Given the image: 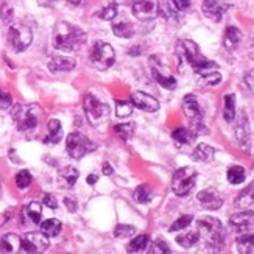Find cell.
<instances>
[{
	"label": "cell",
	"mask_w": 254,
	"mask_h": 254,
	"mask_svg": "<svg viewBox=\"0 0 254 254\" xmlns=\"http://www.w3.org/2000/svg\"><path fill=\"white\" fill-rule=\"evenodd\" d=\"M86 31L70 22H58L53 28V47L61 52H76L86 42Z\"/></svg>",
	"instance_id": "1"
},
{
	"label": "cell",
	"mask_w": 254,
	"mask_h": 254,
	"mask_svg": "<svg viewBox=\"0 0 254 254\" xmlns=\"http://www.w3.org/2000/svg\"><path fill=\"white\" fill-rule=\"evenodd\" d=\"M176 53H178L180 61L186 63L187 65H190V69L198 75H204V73L212 72L218 67V64L214 63L212 60L206 58L201 53L200 47L190 39L180 41L178 47H176Z\"/></svg>",
	"instance_id": "2"
},
{
	"label": "cell",
	"mask_w": 254,
	"mask_h": 254,
	"mask_svg": "<svg viewBox=\"0 0 254 254\" xmlns=\"http://www.w3.org/2000/svg\"><path fill=\"white\" fill-rule=\"evenodd\" d=\"M198 234H200L209 247L220 250L225 244V229L223 225L215 217H201L196 222Z\"/></svg>",
	"instance_id": "3"
},
{
	"label": "cell",
	"mask_w": 254,
	"mask_h": 254,
	"mask_svg": "<svg viewBox=\"0 0 254 254\" xmlns=\"http://www.w3.org/2000/svg\"><path fill=\"white\" fill-rule=\"evenodd\" d=\"M11 117L14 119L17 129L31 131L39 124L41 108L38 105H14L11 106Z\"/></svg>",
	"instance_id": "4"
},
{
	"label": "cell",
	"mask_w": 254,
	"mask_h": 254,
	"mask_svg": "<svg viewBox=\"0 0 254 254\" xmlns=\"http://www.w3.org/2000/svg\"><path fill=\"white\" fill-rule=\"evenodd\" d=\"M65 148H67L70 158L81 159L86 154L97 150V143H94L86 134H83V132H70L67 139H65Z\"/></svg>",
	"instance_id": "5"
},
{
	"label": "cell",
	"mask_w": 254,
	"mask_h": 254,
	"mask_svg": "<svg viewBox=\"0 0 254 254\" xmlns=\"http://www.w3.org/2000/svg\"><path fill=\"white\" fill-rule=\"evenodd\" d=\"M196 176H198L196 170L193 167H189V165L176 170L172 178V190L175 192V195L178 196L189 195L196 183Z\"/></svg>",
	"instance_id": "6"
},
{
	"label": "cell",
	"mask_w": 254,
	"mask_h": 254,
	"mask_svg": "<svg viewBox=\"0 0 254 254\" xmlns=\"http://www.w3.org/2000/svg\"><path fill=\"white\" fill-rule=\"evenodd\" d=\"M116 61V52L108 42L97 41L91 50V63L97 70H108L113 67Z\"/></svg>",
	"instance_id": "7"
},
{
	"label": "cell",
	"mask_w": 254,
	"mask_h": 254,
	"mask_svg": "<svg viewBox=\"0 0 254 254\" xmlns=\"http://www.w3.org/2000/svg\"><path fill=\"white\" fill-rule=\"evenodd\" d=\"M83 108L87 120L95 127L103 124L105 120L109 119V106L106 103H102L98 98H95L94 95L87 94L83 100Z\"/></svg>",
	"instance_id": "8"
},
{
	"label": "cell",
	"mask_w": 254,
	"mask_h": 254,
	"mask_svg": "<svg viewBox=\"0 0 254 254\" xmlns=\"http://www.w3.org/2000/svg\"><path fill=\"white\" fill-rule=\"evenodd\" d=\"M33 41V33L27 25L13 24L8 30V44L16 53L24 52L30 47Z\"/></svg>",
	"instance_id": "9"
},
{
	"label": "cell",
	"mask_w": 254,
	"mask_h": 254,
	"mask_svg": "<svg viewBox=\"0 0 254 254\" xmlns=\"http://www.w3.org/2000/svg\"><path fill=\"white\" fill-rule=\"evenodd\" d=\"M50 245L49 236L41 233H28L20 237V253H28V254H38L47 251Z\"/></svg>",
	"instance_id": "10"
},
{
	"label": "cell",
	"mask_w": 254,
	"mask_h": 254,
	"mask_svg": "<svg viewBox=\"0 0 254 254\" xmlns=\"http://www.w3.org/2000/svg\"><path fill=\"white\" fill-rule=\"evenodd\" d=\"M150 67H151V76L156 80L162 87L165 89H176V80L175 76L170 75V72L165 69V65L158 61V57H151L150 58Z\"/></svg>",
	"instance_id": "11"
},
{
	"label": "cell",
	"mask_w": 254,
	"mask_h": 254,
	"mask_svg": "<svg viewBox=\"0 0 254 254\" xmlns=\"http://www.w3.org/2000/svg\"><path fill=\"white\" fill-rule=\"evenodd\" d=\"M132 14L140 22H148L158 17L159 8L154 0H137L132 3Z\"/></svg>",
	"instance_id": "12"
},
{
	"label": "cell",
	"mask_w": 254,
	"mask_h": 254,
	"mask_svg": "<svg viewBox=\"0 0 254 254\" xmlns=\"http://www.w3.org/2000/svg\"><path fill=\"white\" fill-rule=\"evenodd\" d=\"M229 226L233 231H236L237 234H245L250 233L254 226V212L242 209L240 212L234 214L229 218Z\"/></svg>",
	"instance_id": "13"
},
{
	"label": "cell",
	"mask_w": 254,
	"mask_h": 254,
	"mask_svg": "<svg viewBox=\"0 0 254 254\" xmlns=\"http://www.w3.org/2000/svg\"><path fill=\"white\" fill-rule=\"evenodd\" d=\"M131 103L132 106H136L139 109L145 113H156L159 109V102L154 97H151L150 94H145L142 91H134L131 94Z\"/></svg>",
	"instance_id": "14"
},
{
	"label": "cell",
	"mask_w": 254,
	"mask_h": 254,
	"mask_svg": "<svg viewBox=\"0 0 254 254\" xmlns=\"http://www.w3.org/2000/svg\"><path fill=\"white\" fill-rule=\"evenodd\" d=\"M229 6L231 5L223 2V0H203L201 9H203V14L207 19L218 22L220 19L223 17V14L226 13Z\"/></svg>",
	"instance_id": "15"
},
{
	"label": "cell",
	"mask_w": 254,
	"mask_h": 254,
	"mask_svg": "<svg viewBox=\"0 0 254 254\" xmlns=\"http://www.w3.org/2000/svg\"><path fill=\"white\" fill-rule=\"evenodd\" d=\"M196 198H198V201L201 203V206L204 209H209V211H217V209L223 206V198L214 187H209V189L201 190Z\"/></svg>",
	"instance_id": "16"
},
{
	"label": "cell",
	"mask_w": 254,
	"mask_h": 254,
	"mask_svg": "<svg viewBox=\"0 0 254 254\" xmlns=\"http://www.w3.org/2000/svg\"><path fill=\"white\" fill-rule=\"evenodd\" d=\"M183 111L187 119L192 120L193 125H196V127L201 125V108L198 105L195 95L189 94L183 98Z\"/></svg>",
	"instance_id": "17"
},
{
	"label": "cell",
	"mask_w": 254,
	"mask_h": 254,
	"mask_svg": "<svg viewBox=\"0 0 254 254\" xmlns=\"http://www.w3.org/2000/svg\"><path fill=\"white\" fill-rule=\"evenodd\" d=\"M234 132H236V139L240 143V147L244 148L245 151H248V147H250V127H248V120H247L245 113H242L239 116Z\"/></svg>",
	"instance_id": "18"
},
{
	"label": "cell",
	"mask_w": 254,
	"mask_h": 254,
	"mask_svg": "<svg viewBox=\"0 0 254 254\" xmlns=\"http://www.w3.org/2000/svg\"><path fill=\"white\" fill-rule=\"evenodd\" d=\"M78 170H76L75 167H72V165H67V167H64L58 172V186L61 187V189H72V187L75 186V183L78 181Z\"/></svg>",
	"instance_id": "19"
},
{
	"label": "cell",
	"mask_w": 254,
	"mask_h": 254,
	"mask_svg": "<svg viewBox=\"0 0 254 254\" xmlns=\"http://www.w3.org/2000/svg\"><path fill=\"white\" fill-rule=\"evenodd\" d=\"M42 218V206L38 201H31L22 209V220L25 223H33V225H39Z\"/></svg>",
	"instance_id": "20"
},
{
	"label": "cell",
	"mask_w": 254,
	"mask_h": 254,
	"mask_svg": "<svg viewBox=\"0 0 254 254\" xmlns=\"http://www.w3.org/2000/svg\"><path fill=\"white\" fill-rule=\"evenodd\" d=\"M242 42V31L237 27H228L223 36V46L226 50H236Z\"/></svg>",
	"instance_id": "21"
},
{
	"label": "cell",
	"mask_w": 254,
	"mask_h": 254,
	"mask_svg": "<svg viewBox=\"0 0 254 254\" xmlns=\"http://www.w3.org/2000/svg\"><path fill=\"white\" fill-rule=\"evenodd\" d=\"M72 69H75V61L72 58L53 57L49 61V70L50 72H69Z\"/></svg>",
	"instance_id": "22"
},
{
	"label": "cell",
	"mask_w": 254,
	"mask_h": 254,
	"mask_svg": "<svg viewBox=\"0 0 254 254\" xmlns=\"http://www.w3.org/2000/svg\"><path fill=\"white\" fill-rule=\"evenodd\" d=\"M254 204V181L247 186L244 190H242L236 200V207L239 209H250Z\"/></svg>",
	"instance_id": "23"
},
{
	"label": "cell",
	"mask_w": 254,
	"mask_h": 254,
	"mask_svg": "<svg viewBox=\"0 0 254 254\" xmlns=\"http://www.w3.org/2000/svg\"><path fill=\"white\" fill-rule=\"evenodd\" d=\"M47 128H49V136L44 139V142H46V143H58L64 136L61 122L57 119H52V120H49Z\"/></svg>",
	"instance_id": "24"
},
{
	"label": "cell",
	"mask_w": 254,
	"mask_h": 254,
	"mask_svg": "<svg viewBox=\"0 0 254 254\" xmlns=\"http://www.w3.org/2000/svg\"><path fill=\"white\" fill-rule=\"evenodd\" d=\"M20 251V237L16 234H5L0 240V253H16Z\"/></svg>",
	"instance_id": "25"
},
{
	"label": "cell",
	"mask_w": 254,
	"mask_h": 254,
	"mask_svg": "<svg viewBox=\"0 0 254 254\" xmlns=\"http://www.w3.org/2000/svg\"><path fill=\"white\" fill-rule=\"evenodd\" d=\"M215 154V150L207 145V143H200V145H196L193 153H192V159L196 161V162H207L214 158Z\"/></svg>",
	"instance_id": "26"
},
{
	"label": "cell",
	"mask_w": 254,
	"mask_h": 254,
	"mask_svg": "<svg viewBox=\"0 0 254 254\" xmlns=\"http://www.w3.org/2000/svg\"><path fill=\"white\" fill-rule=\"evenodd\" d=\"M236 247L237 251L242 254H254V236H251L250 233L239 234V237L236 239Z\"/></svg>",
	"instance_id": "27"
},
{
	"label": "cell",
	"mask_w": 254,
	"mask_h": 254,
	"mask_svg": "<svg viewBox=\"0 0 254 254\" xmlns=\"http://www.w3.org/2000/svg\"><path fill=\"white\" fill-rule=\"evenodd\" d=\"M39 225H41L42 233L46 234V236H49V237L58 236L61 233V229H63L61 222H60V220H57V218H49V220H46V222H42Z\"/></svg>",
	"instance_id": "28"
},
{
	"label": "cell",
	"mask_w": 254,
	"mask_h": 254,
	"mask_svg": "<svg viewBox=\"0 0 254 254\" xmlns=\"http://www.w3.org/2000/svg\"><path fill=\"white\" fill-rule=\"evenodd\" d=\"M226 178L229 181V184H242L247 178V172L245 169L242 167V165H233V167L228 169V173H226Z\"/></svg>",
	"instance_id": "29"
},
{
	"label": "cell",
	"mask_w": 254,
	"mask_h": 254,
	"mask_svg": "<svg viewBox=\"0 0 254 254\" xmlns=\"http://www.w3.org/2000/svg\"><path fill=\"white\" fill-rule=\"evenodd\" d=\"M172 136H173V140L178 143V145H186V143H190L196 137V132L189 131L187 128H176Z\"/></svg>",
	"instance_id": "30"
},
{
	"label": "cell",
	"mask_w": 254,
	"mask_h": 254,
	"mask_svg": "<svg viewBox=\"0 0 254 254\" xmlns=\"http://www.w3.org/2000/svg\"><path fill=\"white\" fill-rule=\"evenodd\" d=\"M148 244H150V236L148 234L136 236L129 242L128 253H142V251H145V248H148Z\"/></svg>",
	"instance_id": "31"
},
{
	"label": "cell",
	"mask_w": 254,
	"mask_h": 254,
	"mask_svg": "<svg viewBox=\"0 0 254 254\" xmlns=\"http://www.w3.org/2000/svg\"><path fill=\"white\" fill-rule=\"evenodd\" d=\"M153 196V192H151V187L148 184H140L136 187L134 193H132V198H134V201L139 203V204H145L151 200Z\"/></svg>",
	"instance_id": "32"
},
{
	"label": "cell",
	"mask_w": 254,
	"mask_h": 254,
	"mask_svg": "<svg viewBox=\"0 0 254 254\" xmlns=\"http://www.w3.org/2000/svg\"><path fill=\"white\" fill-rule=\"evenodd\" d=\"M223 117L228 124H233L236 119V97L233 94H228L225 97V108H223Z\"/></svg>",
	"instance_id": "33"
},
{
	"label": "cell",
	"mask_w": 254,
	"mask_h": 254,
	"mask_svg": "<svg viewBox=\"0 0 254 254\" xmlns=\"http://www.w3.org/2000/svg\"><path fill=\"white\" fill-rule=\"evenodd\" d=\"M113 31L117 38L129 39L134 35V27H132L129 22H119V24H113Z\"/></svg>",
	"instance_id": "34"
},
{
	"label": "cell",
	"mask_w": 254,
	"mask_h": 254,
	"mask_svg": "<svg viewBox=\"0 0 254 254\" xmlns=\"http://www.w3.org/2000/svg\"><path fill=\"white\" fill-rule=\"evenodd\" d=\"M136 131V125L134 122H128V124H120V125H116L114 127V132L122 139V140H129V137L134 134Z\"/></svg>",
	"instance_id": "35"
},
{
	"label": "cell",
	"mask_w": 254,
	"mask_h": 254,
	"mask_svg": "<svg viewBox=\"0 0 254 254\" xmlns=\"http://www.w3.org/2000/svg\"><path fill=\"white\" fill-rule=\"evenodd\" d=\"M222 81V75L218 72H207L204 75H200V78H198V86L200 87H209V86H215Z\"/></svg>",
	"instance_id": "36"
},
{
	"label": "cell",
	"mask_w": 254,
	"mask_h": 254,
	"mask_svg": "<svg viewBox=\"0 0 254 254\" xmlns=\"http://www.w3.org/2000/svg\"><path fill=\"white\" fill-rule=\"evenodd\" d=\"M132 103L131 100H116V116L120 117V119H125V117H129L132 114Z\"/></svg>",
	"instance_id": "37"
},
{
	"label": "cell",
	"mask_w": 254,
	"mask_h": 254,
	"mask_svg": "<svg viewBox=\"0 0 254 254\" xmlns=\"http://www.w3.org/2000/svg\"><path fill=\"white\" fill-rule=\"evenodd\" d=\"M198 240H200V234L198 233H187L176 237V244L181 245L183 248H192Z\"/></svg>",
	"instance_id": "38"
},
{
	"label": "cell",
	"mask_w": 254,
	"mask_h": 254,
	"mask_svg": "<svg viewBox=\"0 0 254 254\" xmlns=\"http://www.w3.org/2000/svg\"><path fill=\"white\" fill-rule=\"evenodd\" d=\"M33 181V176L28 170H20L17 175H16V186L19 187L20 190H24L27 189V187H30Z\"/></svg>",
	"instance_id": "39"
},
{
	"label": "cell",
	"mask_w": 254,
	"mask_h": 254,
	"mask_svg": "<svg viewBox=\"0 0 254 254\" xmlns=\"http://www.w3.org/2000/svg\"><path fill=\"white\" fill-rule=\"evenodd\" d=\"M148 253L150 254H169L170 253V248H169V245L165 244L162 239H158V240H154L153 244L150 245Z\"/></svg>",
	"instance_id": "40"
},
{
	"label": "cell",
	"mask_w": 254,
	"mask_h": 254,
	"mask_svg": "<svg viewBox=\"0 0 254 254\" xmlns=\"http://www.w3.org/2000/svg\"><path fill=\"white\" fill-rule=\"evenodd\" d=\"M136 233V228L131 226V225H117L116 229H114V236L117 239H125V237H129Z\"/></svg>",
	"instance_id": "41"
},
{
	"label": "cell",
	"mask_w": 254,
	"mask_h": 254,
	"mask_svg": "<svg viewBox=\"0 0 254 254\" xmlns=\"http://www.w3.org/2000/svg\"><path fill=\"white\" fill-rule=\"evenodd\" d=\"M193 222V215H183V217H180L176 222L170 226V231L172 233H175V231H181V229H184V228H187L190 223Z\"/></svg>",
	"instance_id": "42"
},
{
	"label": "cell",
	"mask_w": 254,
	"mask_h": 254,
	"mask_svg": "<svg viewBox=\"0 0 254 254\" xmlns=\"http://www.w3.org/2000/svg\"><path fill=\"white\" fill-rule=\"evenodd\" d=\"M103 20H113L116 16H117V5L116 3H109L108 6H105L100 13H98Z\"/></svg>",
	"instance_id": "43"
},
{
	"label": "cell",
	"mask_w": 254,
	"mask_h": 254,
	"mask_svg": "<svg viewBox=\"0 0 254 254\" xmlns=\"http://www.w3.org/2000/svg\"><path fill=\"white\" fill-rule=\"evenodd\" d=\"M0 20L3 22V24H11V20H13V8H11L9 5H3L2 8H0Z\"/></svg>",
	"instance_id": "44"
},
{
	"label": "cell",
	"mask_w": 254,
	"mask_h": 254,
	"mask_svg": "<svg viewBox=\"0 0 254 254\" xmlns=\"http://www.w3.org/2000/svg\"><path fill=\"white\" fill-rule=\"evenodd\" d=\"M13 105V98H11V94L0 89V109H8Z\"/></svg>",
	"instance_id": "45"
},
{
	"label": "cell",
	"mask_w": 254,
	"mask_h": 254,
	"mask_svg": "<svg viewBox=\"0 0 254 254\" xmlns=\"http://www.w3.org/2000/svg\"><path fill=\"white\" fill-rule=\"evenodd\" d=\"M42 203L46 204L47 207H50V209H57V207H58L57 198H55L52 193H44V196H42Z\"/></svg>",
	"instance_id": "46"
},
{
	"label": "cell",
	"mask_w": 254,
	"mask_h": 254,
	"mask_svg": "<svg viewBox=\"0 0 254 254\" xmlns=\"http://www.w3.org/2000/svg\"><path fill=\"white\" fill-rule=\"evenodd\" d=\"M190 0H173V6L178 11H187L190 8Z\"/></svg>",
	"instance_id": "47"
},
{
	"label": "cell",
	"mask_w": 254,
	"mask_h": 254,
	"mask_svg": "<svg viewBox=\"0 0 254 254\" xmlns=\"http://www.w3.org/2000/svg\"><path fill=\"white\" fill-rule=\"evenodd\" d=\"M64 204L70 212H76V207H78V204H76V200L73 196H65L64 198Z\"/></svg>",
	"instance_id": "48"
},
{
	"label": "cell",
	"mask_w": 254,
	"mask_h": 254,
	"mask_svg": "<svg viewBox=\"0 0 254 254\" xmlns=\"http://www.w3.org/2000/svg\"><path fill=\"white\" fill-rule=\"evenodd\" d=\"M245 83H247V86L250 87V89L254 92V69L251 72H248V75L245 76Z\"/></svg>",
	"instance_id": "49"
},
{
	"label": "cell",
	"mask_w": 254,
	"mask_h": 254,
	"mask_svg": "<svg viewBox=\"0 0 254 254\" xmlns=\"http://www.w3.org/2000/svg\"><path fill=\"white\" fill-rule=\"evenodd\" d=\"M38 3L46 8H53L57 3H60V0H38Z\"/></svg>",
	"instance_id": "50"
},
{
	"label": "cell",
	"mask_w": 254,
	"mask_h": 254,
	"mask_svg": "<svg viewBox=\"0 0 254 254\" xmlns=\"http://www.w3.org/2000/svg\"><path fill=\"white\" fill-rule=\"evenodd\" d=\"M114 173V170H113V167L109 164H103V175H106V176H111Z\"/></svg>",
	"instance_id": "51"
},
{
	"label": "cell",
	"mask_w": 254,
	"mask_h": 254,
	"mask_svg": "<svg viewBox=\"0 0 254 254\" xmlns=\"http://www.w3.org/2000/svg\"><path fill=\"white\" fill-rule=\"evenodd\" d=\"M131 57H136V55H140L142 53V50H140V47L139 46H136V47H131V50L128 52Z\"/></svg>",
	"instance_id": "52"
},
{
	"label": "cell",
	"mask_w": 254,
	"mask_h": 254,
	"mask_svg": "<svg viewBox=\"0 0 254 254\" xmlns=\"http://www.w3.org/2000/svg\"><path fill=\"white\" fill-rule=\"evenodd\" d=\"M97 181H98V176H97V175L92 173V175L87 176V184H91V186H92V184H95Z\"/></svg>",
	"instance_id": "53"
},
{
	"label": "cell",
	"mask_w": 254,
	"mask_h": 254,
	"mask_svg": "<svg viewBox=\"0 0 254 254\" xmlns=\"http://www.w3.org/2000/svg\"><path fill=\"white\" fill-rule=\"evenodd\" d=\"M67 3L72 6H80L83 3V0H67Z\"/></svg>",
	"instance_id": "54"
},
{
	"label": "cell",
	"mask_w": 254,
	"mask_h": 254,
	"mask_svg": "<svg viewBox=\"0 0 254 254\" xmlns=\"http://www.w3.org/2000/svg\"><path fill=\"white\" fill-rule=\"evenodd\" d=\"M9 156L13 158V162H14V164H20V162H22L17 156H14V150H11V151H9Z\"/></svg>",
	"instance_id": "55"
},
{
	"label": "cell",
	"mask_w": 254,
	"mask_h": 254,
	"mask_svg": "<svg viewBox=\"0 0 254 254\" xmlns=\"http://www.w3.org/2000/svg\"><path fill=\"white\" fill-rule=\"evenodd\" d=\"M250 57L254 60V39L251 41V46H250Z\"/></svg>",
	"instance_id": "56"
},
{
	"label": "cell",
	"mask_w": 254,
	"mask_h": 254,
	"mask_svg": "<svg viewBox=\"0 0 254 254\" xmlns=\"http://www.w3.org/2000/svg\"><path fill=\"white\" fill-rule=\"evenodd\" d=\"M0 193H2V186H0Z\"/></svg>",
	"instance_id": "57"
},
{
	"label": "cell",
	"mask_w": 254,
	"mask_h": 254,
	"mask_svg": "<svg viewBox=\"0 0 254 254\" xmlns=\"http://www.w3.org/2000/svg\"><path fill=\"white\" fill-rule=\"evenodd\" d=\"M124 2H129V0H124Z\"/></svg>",
	"instance_id": "58"
}]
</instances>
